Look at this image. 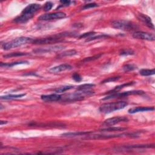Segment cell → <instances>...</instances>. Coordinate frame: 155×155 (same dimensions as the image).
Returning a JSON list of instances; mask_svg holds the SVG:
<instances>
[{"label": "cell", "mask_w": 155, "mask_h": 155, "mask_svg": "<svg viewBox=\"0 0 155 155\" xmlns=\"http://www.w3.org/2000/svg\"><path fill=\"white\" fill-rule=\"evenodd\" d=\"M41 8V5L38 4H30L24 9L20 16L15 18L14 21L16 23H24L30 20L34 14Z\"/></svg>", "instance_id": "obj_1"}, {"label": "cell", "mask_w": 155, "mask_h": 155, "mask_svg": "<svg viewBox=\"0 0 155 155\" xmlns=\"http://www.w3.org/2000/svg\"><path fill=\"white\" fill-rule=\"evenodd\" d=\"M94 94V91L90 90L81 91L78 90L72 94H66L61 97V100L63 102H75L83 100L86 97L92 95Z\"/></svg>", "instance_id": "obj_2"}, {"label": "cell", "mask_w": 155, "mask_h": 155, "mask_svg": "<svg viewBox=\"0 0 155 155\" xmlns=\"http://www.w3.org/2000/svg\"><path fill=\"white\" fill-rule=\"evenodd\" d=\"M128 105V103L125 101H118L102 104L99 110L101 113L107 114L113 112L115 111L124 109Z\"/></svg>", "instance_id": "obj_3"}, {"label": "cell", "mask_w": 155, "mask_h": 155, "mask_svg": "<svg viewBox=\"0 0 155 155\" xmlns=\"http://www.w3.org/2000/svg\"><path fill=\"white\" fill-rule=\"evenodd\" d=\"M33 40L28 37H19L9 42H5L3 46V48L5 51H8L12 48H16L26 44L27 43H32Z\"/></svg>", "instance_id": "obj_4"}, {"label": "cell", "mask_w": 155, "mask_h": 155, "mask_svg": "<svg viewBox=\"0 0 155 155\" xmlns=\"http://www.w3.org/2000/svg\"><path fill=\"white\" fill-rule=\"evenodd\" d=\"M111 25L115 29L124 31H133L138 28L133 23L126 20L114 21L111 23Z\"/></svg>", "instance_id": "obj_5"}, {"label": "cell", "mask_w": 155, "mask_h": 155, "mask_svg": "<svg viewBox=\"0 0 155 155\" xmlns=\"http://www.w3.org/2000/svg\"><path fill=\"white\" fill-rule=\"evenodd\" d=\"M85 139H107L110 138H119L123 136H130V137H136L135 135L128 134V133H122V134H116V135H87L85 136Z\"/></svg>", "instance_id": "obj_6"}, {"label": "cell", "mask_w": 155, "mask_h": 155, "mask_svg": "<svg viewBox=\"0 0 155 155\" xmlns=\"http://www.w3.org/2000/svg\"><path fill=\"white\" fill-rule=\"evenodd\" d=\"M144 94V91L142 90H133V91H124L122 93H115L109 96H105L104 98L102 99V100H108L110 99H114V98H121L127 97L130 95H142Z\"/></svg>", "instance_id": "obj_7"}, {"label": "cell", "mask_w": 155, "mask_h": 155, "mask_svg": "<svg viewBox=\"0 0 155 155\" xmlns=\"http://www.w3.org/2000/svg\"><path fill=\"white\" fill-rule=\"evenodd\" d=\"M66 15L64 12H58L56 13H51V14H46L41 15L38 20L41 21H51L55 20H60L62 18H66Z\"/></svg>", "instance_id": "obj_8"}, {"label": "cell", "mask_w": 155, "mask_h": 155, "mask_svg": "<svg viewBox=\"0 0 155 155\" xmlns=\"http://www.w3.org/2000/svg\"><path fill=\"white\" fill-rule=\"evenodd\" d=\"M133 37L135 39L153 41L155 40L154 34L148 32H142V31H136L133 34Z\"/></svg>", "instance_id": "obj_9"}, {"label": "cell", "mask_w": 155, "mask_h": 155, "mask_svg": "<svg viewBox=\"0 0 155 155\" xmlns=\"http://www.w3.org/2000/svg\"><path fill=\"white\" fill-rule=\"evenodd\" d=\"M128 121V119L125 116H116L111 117V118L107 119L102 123V126L111 127L114 125L117 124L122 122H127Z\"/></svg>", "instance_id": "obj_10"}, {"label": "cell", "mask_w": 155, "mask_h": 155, "mask_svg": "<svg viewBox=\"0 0 155 155\" xmlns=\"http://www.w3.org/2000/svg\"><path fill=\"white\" fill-rule=\"evenodd\" d=\"M62 40L58 37L57 35L53 37H49L47 38H42L39 40H33L32 42L33 44H54V43L59 42Z\"/></svg>", "instance_id": "obj_11"}, {"label": "cell", "mask_w": 155, "mask_h": 155, "mask_svg": "<svg viewBox=\"0 0 155 155\" xmlns=\"http://www.w3.org/2000/svg\"><path fill=\"white\" fill-rule=\"evenodd\" d=\"M63 48H64V47L63 46H51L48 47L37 48L36 49V50L33 51V52L35 53H39V54L45 53H48V52L61 51Z\"/></svg>", "instance_id": "obj_12"}, {"label": "cell", "mask_w": 155, "mask_h": 155, "mask_svg": "<svg viewBox=\"0 0 155 155\" xmlns=\"http://www.w3.org/2000/svg\"><path fill=\"white\" fill-rule=\"evenodd\" d=\"M137 16L138 18V19L143 23L145 25H146L149 28L154 30V25L152 21V19L149 16H147V15L141 14V13H139L138 15H137Z\"/></svg>", "instance_id": "obj_13"}, {"label": "cell", "mask_w": 155, "mask_h": 155, "mask_svg": "<svg viewBox=\"0 0 155 155\" xmlns=\"http://www.w3.org/2000/svg\"><path fill=\"white\" fill-rule=\"evenodd\" d=\"M71 69H72V67L70 64H63L51 68V69L49 70V72L53 73H57L66 70H70Z\"/></svg>", "instance_id": "obj_14"}, {"label": "cell", "mask_w": 155, "mask_h": 155, "mask_svg": "<svg viewBox=\"0 0 155 155\" xmlns=\"http://www.w3.org/2000/svg\"><path fill=\"white\" fill-rule=\"evenodd\" d=\"M62 96L58 94H51V95H44L41 96V99L44 102H55L61 100Z\"/></svg>", "instance_id": "obj_15"}, {"label": "cell", "mask_w": 155, "mask_h": 155, "mask_svg": "<svg viewBox=\"0 0 155 155\" xmlns=\"http://www.w3.org/2000/svg\"><path fill=\"white\" fill-rule=\"evenodd\" d=\"M154 110V107H137L132 108L128 110L129 113H136L138 112H143V111H153Z\"/></svg>", "instance_id": "obj_16"}, {"label": "cell", "mask_w": 155, "mask_h": 155, "mask_svg": "<svg viewBox=\"0 0 155 155\" xmlns=\"http://www.w3.org/2000/svg\"><path fill=\"white\" fill-rule=\"evenodd\" d=\"M29 64V63L28 61H17V62H14V63H1V64H0V66L1 67H5V68H9V67H12L15 66L16 65H19V64Z\"/></svg>", "instance_id": "obj_17"}, {"label": "cell", "mask_w": 155, "mask_h": 155, "mask_svg": "<svg viewBox=\"0 0 155 155\" xmlns=\"http://www.w3.org/2000/svg\"><path fill=\"white\" fill-rule=\"evenodd\" d=\"M127 130L126 128L123 127H113L112 126L109 127L108 128H102L100 130V132H119V131H124Z\"/></svg>", "instance_id": "obj_18"}, {"label": "cell", "mask_w": 155, "mask_h": 155, "mask_svg": "<svg viewBox=\"0 0 155 155\" xmlns=\"http://www.w3.org/2000/svg\"><path fill=\"white\" fill-rule=\"evenodd\" d=\"M134 84H135V82H129V83H125V84H123L122 85H118V86L116 87L114 89L111 90V91H109L108 94H115V93H117V92H118L119 90H121V89H122L123 88L129 86V85H133Z\"/></svg>", "instance_id": "obj_19"}, {"label": "cell", "mask_w": 155, "mask_h": 155, "mask_svg": "<svg viewBox=\"0 0 155 155\" xmlns=\"http://www.w3.org/2000/svg\"><path fill=\"white\" fill-rule=\"evenodd\" d=\"M91 133L90 132H70V133H66L62 135L63 136H66V137H73V136H86Z\"/></svg>", "instance_id": "obj_20"}, {"label": "cell", "mask_w": 155, "mask_h": 155, "mask_svg": "<svg viewBox=\"0 0 155 155\" xmlns=\"http://www.w3.org/2000/svg\"><path fill=\"white\" fill-rule=\"evenodd\" d=\"M24 96H26V94H18V95H9L5 96H2L1 97V100H14V99L20 98Z\"/></svg>", "instance_id": "obj_21"}, {"label": "cell", "mask_w": 155, "mask_h": 155, "mask_svg": "<svg viewBox=\"0 0 155 155\" xmlns=\"http://www.w3.org/2000/svg\"><path fill=\"white\" fill-rule=\"evenodd\" d=\"M155 70L154 69H142L139 71V74L142 76H147L154 75Z\"/></svg>", "instance_id": "obj_22"}, {"label": "cell", "mask_w": 155, "mask_h": 155, "mask_svg": "<svg viewBox=\"0 0 155 155\" xmlns=\"http://www.w3.org/2000/svg\"><path fill=\"white\" fill-rule=\"evenodd\" d=\"M73 88H74V86H72V85H65V86L61 87L55 89V91L56 94H61V93L65 92L67 90H69Z\"/></svg>", "instance_id": "obj_23"}, {"label": "cell", "mask_w": 155, "mask_h": 155, "mask_svg": "<svg viewBox=\"0 0 155 155\" xmlns=\"http://www.w3.org/2000/svg\"><path fill=\"white\" fill-rule=\"evenodd\" d=\"M95 86L94 84H85L83 85H81L78 87L77 90L81 91H85V90H89L90 89L94 87Z\"/></svg>", "instance_id": "obj_24"}, {"label": "cell", "mask_w": 155, "mask_h": 155, "mask_svg": "<svg viewBox=\"0 0 155 155\" xmlns=\"http://www.w3.org/2000/svg\"><path fill=\"white\" fill-rule=\"evenodd\" d=\"M77 54V52L75 50H69V51H67L65 52H63V53H60L58 55L59 58H62V57H70V56H73Z\"/></svg>", "instance_id": "obj_25"}, {"label": "cell", "mask_w": 155, "mask_h": 155, "mask_svg": "<svg viewBox=\"0 0 155 155\" xmlns=\"http://www.w3.org/2000/svg\"><path fill=\"white\" fill-rule=\"evenodd\" d=\"M29 53H23V52H15V53H10L8 55H5L3 56L4 58H10V57H22V56H26L29 55Z\"/></svg>", "instance_id": "obj_26"}, {"label": "cell", "mask_w": 155, "mask_h": 155, "mask_svg": "<svg viewBox=\"0 0 155 155\" xmlns=\"http://www.w3.org/2000/svg\"><path fill=\"white\" fill-rule=\"evenodd\" d=\"M154 144L152 145H132L125 147L127 148H154Z\"/></svg>", "instance_id": "obj_27"}, {"label": "cell", "mask_w": 155, "mask_h": 155, "mask_svg": "<svg viewBox=\"0 0 155 155\" xmlns=\"http://www.w3.org/2000/svg\"><path fill=\"white\" fill-rule=\"evenodd\" d=\"M122 69H123V70L125 72H128L133 71V70L136 69H137V67H136V66L133 65V64H126V65L123 66Z\"/></svg>", "instance_id": "obj_28"}, {"label": "cell", "mask_w": 155, "mask_h": 155, "mask_svg": "<svg viewBox=\"0 0 155 155\" xmlns=\"http://www.w3.org/2000/svg\"><path fill=\"white\" fill-rule=\"evenodd\" d=\"M106 37H109L108 35H98V36H93L91 37H90L87 40H86V42H89L93 40H95L97 39H102L104 38H106Z\"/></svg>", "instance_id": "obj_29"}, {"label": "cell", "mask_w": 155, "mask_h": 155, "mask_svg": "<svg viewBox=\"0 0 155 155\" xmlns=\"http://www.w3.org/2000/svg\"><path fill=\"white\" fill-rule=\"evenodd\" d=\"M120 76H115V77H110L107 79H104L103 81L101 82V84H104V83H110V82H115L118 79H120Z\"/></svg>", "instance_id": "obj_30"}, {"label": "cell", "mask_w": 155, "mask_h": 155, "mask_svg": "<svg viewBox=\"0 0 155 155\" xmlns=\"http://www.w3.org/2000/svg\"><path fill=\"white\" fill-rule=\"evenodd\" d=\"M95 34H96V33L94 32H90L85 33H83V34H82V35H81L79 36V38H87V37H89V38H90V36H94Z\"/></svg>", "instance_id": "obj_31"}, {"label": "cell", "mask_w": 155, "mask_h": 155, "mask_svg": "<svg viewBox=\"0 0 155 155\" xmlns=\"http://www.w3.org/2000/svg\"><path fill=\"white\" fill-rule=\"evenodd\" d=\"M53 7V3H51V2H47L45 3L44 5V8H43V9H44V10L46 11V12H47V11H49Z\"/></svg>", "instance_id": "obj_32"}, {"label": "cell", "mask_w": 155, "mask_h": 155, "mask_svg": "<svg viewBox=\"0 0 155 155\" xmlns=\"http://www.w3.org/2000/svg\"><path fill=\"white\" fill-rule=\"evenodd\" d=\"M98 5L96 3H89V4H85L84 7L83 8V10H85V9H90V8H96V7H98Z\"/></svg>", "instance_id": "obj_33"}, {"label": "cell", "mask_w": 155, "mask_h": 155, "mask_svg": "<svg viewBox=\"0 0 155 155\" xmlns=\"http://www.w3.org/2000/svg\"><path fill=\"white\" fill-rule=\"evenodd\" d=\"M101 56H102V54H99V55L94 56V57H89V58H85V59L83 60V61H84V62H87V61H90L95 60V59H98V58H100V57H101Z\"/></svg>", "instance_id": "obj_34"}, {"label": "cell", "mask_w": 155, "mask_h": 155, "mask_svg": "<svg viewBox=\"0 0 155 155\" xmlns=\"http://www.w3.org/2000/svg\"><path fill=\"white\" fill-rule=\"evenodd\" d=\"M72 78L76 82H81L82 81V77L79 75L78 73H75L73 74V75L72 76Z\"/></svg>", "instance_id": "obj_35"}, {"label": "cell", "mask_w": 155, "mask_h": 155, "mask_svg": "<svg viewBox=\"0 0 155 155\" xmlns=\"http://www.w3.org/2000/svg\"><path fill=\"white\" fill-rule=\"evenodd\" d=\"M133 54H134V52L131 50H124V51H121L120 53V55H124V56L131 55H133Z\"/></svg>", "instance_id": "obj_36"}, {"label": "cell", "mask_w": 155, "mask_h": 155, "mask_svg": "<svg viewBox=\"0 0 155 155\" xmlns=\"http://www.w3.org/2000/svg\"><path fill=\"white\" fill-rule=\"evenodd\" d=\"M60 3L62 4V6H63V7H64V6L69 5V4H70L71 1H61Z\"/></svg>", "instance_id": "obj_37"}, {"label": "cell", "mask_w": 155, "mask_h": 155, "mask_svg": "<svg viewBox=\"0 0 155 155\" xmlns=\"http://www.w3.org/2000/svg\"><path fill=\"white\" fill-rule=\"evenodd\" d=\"M25 75V76H26V75H33V76H37V75H36V74L35 73H25V74H24V75Z\"/></svg>", "instance_id": "obj_38"}, {"label": "cell", "mask_w": 155, "mask_h": 155, "mask_svg": "<svg viewBox=\"0 0 155 155\" xmlns=\"http://www.w3.org/2000/svg\"><path fill=\"white\" fill-rule=\"evenodd\" d=\"M4 121H0V124H1V126H3V124H7L8 123V121H5V122H3Z\"/></svg>", "instance_id": "obj_39"}]
</instances>
